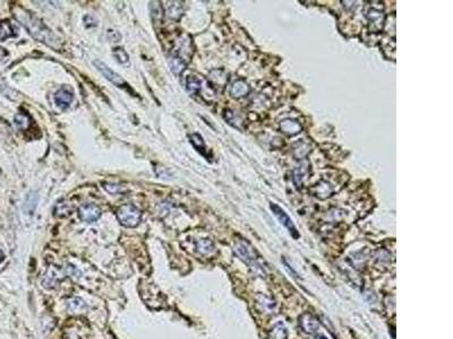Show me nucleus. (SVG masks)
<instances>
[{
  "label": "nucleus",
  "instance_id": "nucleus-31",
  "mask_svg": "<svg viewBox=\"0 0 453 339\" xmlns=\"http://www.w3.org/2000/svg\"><path fill=\"white\" fill-rule=\"evenodd\" d=\"M3 258H5V256H3V252H2V250L0 249V263H2Z\"/></svg>",
  "mask_w": 453,
  "mask_h": 339
},
{
  "label": "nucleus",
  "instance_id": "nucleus-32",
  "mask_svg": "<svg viewBox=\"0 0 453 339\" xmlns=\"http://www.w3.org/2000/svg\"><path fill=\"white\" fill-rule=\"evenodd\" d=\"M319 339H327V338H325V337H324V336H321V337H320Z\"/></svg>",
  "mask_w": 453,
  "mask_h": 339
},
{
  "label": "nucleus",
  "instance_id": "nucleus-26",
  "mask_svg": "<svg viewBox=\"0 0 453 339\" xmlns=\"http://www.w3.org/2000/svg\"><path fill=\"white\" fill-rule=\"evenodd\" d=\"M210 79H211L215 85L222 86V85L227 83V75L223 71H214L210 73Z\"/></svg>",
  "mask_w": 453,
  "mask_h": 339
},
{
  "label": "nucleus",
  "instance_id": "nucleus-16",
  "mask_svg": "<svg viewBox=\"0 0 453 339\" xmlns=\"http://www.w3.org/2000/svg\"><path fill=\"white\" fill-rule=\"evenodd\" d=\"M16 28L13 26V24L9 21L6 20L0 22V40L1 41H6L9 38H16Z\"/></svg>",
  "mask_w": 453,
  "mask_h": 339
},
{
  "label": "nucleus",
  "instance_id": "nucleus-17",
  "mask_svg": "<svg viewBox=\"0 0 453 339\" xmlns=\"http://www.w3.org/2000/svg\"><path fill=\"white\" fill-rule=\"evenodd\" d=\"M67 309L72 315H79V313H84L87 311V305L85 302L80 300V298H71L67 301Z\"/></svg>",
  "mask_w": 453,
  "mask_h": 339
},
{
  "label": "nucleus",
  "instance_id": "nucleus-9",
  "mask_svg": "<svg viewBox=\"0 0 453 339\" xmlns=\"http://www.w3.org/2000/svg\"><path fill=\"white\" fill-rule=\"evenodd\" d=\"M309 172H311V165H309V162L306 160H303L293 170V180L294 186H296L297 188H301L303 183L305 182V180L308 178Z\"/></svg>",
  "mask_w": 453,
  "mask_h": 339
},
{
  "label": "nucleus",
  "instance_id": "nucleus-7",
  "mask_svg": "<svg viewBox=\"0 0 453 339\" xmlns=\"http://www.w3.org/2000/svg\"><path fill=\"white\" fill-rule=\"evenodd\" d=\"M74 99V92L69 86H62L54 94V102L58 108L61 110H67L71 106Z\"/></svg>",
  "mask_w": 453,
  "mask_h": 339
},
{
  "label": "nucleus",
  "instance_id": "nucleus-13",
  "mask_svg": "<svg viewBox=\"0 0 453 339\" xmlns=\"http://www.w3.org/2000/svg\"><path fill=\"white\" fill-rule=\"evenodd\" d=\"M280 129L283 134L288 136H294L301 131V124L298 120L285 119L280 122Z\"/></svg>",
  "mask_w": 453,
  "mask_h": 339
},
{
  "label": "nucleus",
  "instance_id": "nucleus-18",
  "mask_svg": "<svg viewBox=\"0 0 453 339\" xmlns=\"http://www.w3.org/2000/svg\"><path fill=\"white\" fill-rule=\"evenodd\" d=\"M0 93L5 97L12 99V101H16V99L20 98V93L13 90L12 87H9L8 84H7L5 82V79L1 77V75H0Z\"/></svg>",
  "mask_w": 453,
  "mask_h": 339
},
{
  "label": "nucleus",
  "instance_id": "nucleus-25",
  "mask_svg": "<svg viewBox=\"0 0 453 339\" xmlns=\"http://www.w3.org/2000/svg\"><path fill=\"white\" fill-rule=\"evenodd\" d=\"M268 339H287V329L282 323H278L270 333Z\"/></svg>",
  "mask_w": 453,
  "mask_h": 339
},
{
  "label": "nucleus",
  "instance_id": "nucleus-28",
  "mask_svg": "<svg viewBox=\"0 0 453 339\" xmlns=\"http://www.w3.org/2000/svg\"><path fill=\"white\" fill-rule=\"evenodd\" d=\"M103 188H105L109 194H112L124 193V190H125L123 187L119 186V184H112V183H105L103 184Z\"/></svg>",
  "mask_w": 453,
  "mask_h": 339
},
{
  "label": "nucleus",
  "instance_id": "nucleus-30",
  "mask_svg": "<svg viewBox=\"0 0 453 339\" xmlns=\"http://www.w3.org/2000/svg\"><path fill=\"white\" fill-rule=\"evenodd\" d=\"M84 23H85L86 27H93L98 25V21L91 15H86V16H84Z\"/></svg>",
  "mask_w": 453,
  "mask_h": 339
},
{
  "label": "nucleus",
  "instance_id": "nucleus-21",
  "mask_svg": "<svg viewBox=\"0 0 453 339\" xmlns=\"http://www.w3.org/2000/svg\"><path fill=\"white\" fill-rule=\"evenodd\" d=\"M169 66H170L171 72L174 73L176 76H179V75H182L184 71H185L186 62L184 61L183 59H180L179 57L174 56L170 58V60H169Z\"/></svg>",
  "mask_w": 453,
  "mask_h": 339
},
{
  "label": "nucleus",
  "instance_id": "nucleus-11",
  "mask_svg": "<svg viewBox=\"0 0 453 339\" xmlns=\"http://www.w3.org/2000/svg\"><path fill=\"white\" fill-rule=\"evenodd\" d=\"M337 189L332 183L326 181V180H321L319 183H316L314 187L311 188V193L314 194L315 197H319L320 199H325L332 196L333 193H336Z\"/></svg>",
  "mask_w": 453,
  "mask_h": 339
},
{
  "label": "nucleus",
  "instance_id": "nucleus-1",
  "mask_svg": "<svg viewBox=\"0 0 453 339\" xmlns=\"http://www.w3.org/2000/svg\"><path fill=\"white\" fill-rule=\"evenodd\" d=\"M14 16L27 28L29 34L38 40V41L47 44L48 47L53 48L56 50L60 48V40L53 34L49 27L44 25L41 20H39L38 17L34 16L32 13H29L28 10L17 6L14 8Z\"/></svg>",
  "mask_w": 453,
  "mask_h": 339
},
{
  "label": "nucleus",
  "instance_id": "nucleus-8",
  "mask_svg": "<svg viewBox=\"0 0 453 339\" xmlns=\"http://www.w3.org/2000/svg\"><path fill=\"white\" fill-rule=\"evenodd\" d=\"M64 274L57 266H50L42 278V284L46 289H54L59 282L62 281Z\"/></svg>",
  "mask_w": 453,
  "mask_h": 339
},
{
  "label": "nucleus",
  "instance_id": "nucleus-12",
  "mask_svg": "<svg viewBox=\"0 0 453 339\" xmlns=\"http://www.w3.org/2000/svg\"><path fill=\"white\" fill-rule=\"evenodd\" d=\"M300 327L305 333L314 334L319 330L320 323L319 320L314 315H309V313H305L300 318Z\"/></svg>",
  "mask_w": 453,
  "mask_h": 339
},
{
  "label": "nucleus",
  "instance_id": "nucleus-23",
  "mask_svg": "<svg viewBox=\"0 0 453 339\" xmlns=\"http://www.w3.org/2000/svg\"><path fill=\"white\" fill-rule=\"evenodd\" d=\"M196 248L197 251L202 254H210L214 251V245H213L212 241L209 240V239H202V240L197 241Z\"/></svg>",
  "mask_w": 453,
  "mask_h": 339
},
{
  "label": "nucleus",
  "instance_id": "nucleus-19",
  "mask_svg": "<svg viewBox=\"0 0 453 339\" xmlns=\"http://www.w3.org/2000/svg\"><path fill=\"white\" fill-rule=\"evenodd\" d=\"M74 211V206L68 201L58 202L54 207V215L57 217H67L71 215Z\"/></svg>",
  "mask_w": 453,
  "mask_h": 339
},
{
  "label": "nucleus",
  "instance_id": "nucleus-27",
  "mask_svg": "<svg viewBox=\"0 0 453 339\" xmlns=\"http://www.w3.org/2000/svg\"><path fill=\"white\" fill-rule=\"evenodd\" d=\"M113 56L116 57L120 64H127L130 61V57H128L127 52L124 49H121V48H117V49L113 50Z\"/></svg>",
  "mask_w": 453,
  "mask_h": 339
},
{
  "label": "nucleus",
  "instance_id": "nucleus-14",
  "mask_svg": "<svg viewBox=\"0 0 453 339\" xmlns=\"http://www.w3.org/2000/svg\"><path fill=\"white\" fill-rule=\"evenodd\" d=\"M184 6L182 1H169L164 6V14L171 20H179L183 16Z\"/></svg>",
  "mask_w": 453,
  "mask_h": 339
},
{
  "label": "nucleus",
  "instance_id": "nucleus-29",
  "mask_svg": "<svg viewBox=\"0 0 453 339\" xmlns=\"http://www.w3.org/2000/svg\"><path fill=\"white\" fill-rule=\"evenodd\" d=\"M150 5H151V14H152V17L154 18V20H156V17H158V20L161 21L162 12H161L160 2L153 1V2H151Z\"/></svg>",
  "mask_w": 453,
  "mask_h": 339
},
{
  "label": "nucleus",
  "instance_id": "nucleus-4",
  "mask_svg": "<svg viewBox=\"0 0 453 339\" xmlns=\"http://www.w3.org/2000/svg\"><path fill=\"white\" fill-rule=\"evenodd\" d=\"M93 64L95 67L98 68V71L100 72L107 79L110 80L112 84H115L116 86L120 87V88H126L128 86L126 82H125V80L121 78L117 73L113 72L112 69H110L108 66L105 64V62H102L101 60H94Z\"/></svg>",
  "mask_w": 453,
  "mask_h": 339
},
{
  "label": "nucleus",
  "instance_id": "nucleus-2",
  "mask_svg": "<svg viewBox=\"0 0 453 339\" xmlns=\"http://www.w3.org/2000/svg\"><path fill=\"white\" fill-rule=\"evenodd\" d=\"M235 252L237 253L250 268L254 269L255 272H260L261 275H265V267L263 260L261 259V257L247 242H238L237 244L235 245Z\"/></svg>",
  "mask_w": 453,
  "mask_h": 339
},
{
  "label": "nucleus",
  "instance_id": "nucleus-10",
  "mask_svg": "<svg viewBox=\"0 0 453 339\" xmlns=\"http://www.w3.org/2000/svg\"><path fill=\"white\" fill-rule=\"evenodd\" d=\"M367 20L368 24H370V31L373 33H380L383 26H384V20L385 16L383 12L378 9H371L367 13Z\"/></svg>",
  "mask_w": 453,
  "mask_h": 339
},
{
  "label": "nucleus",
  "instance_id": "nucleus-5",
  "mask_svg": "<svg viewBox=\"0 0 453 339\" xmlns=\"http://www.w3.org/2000/svg\"><path fill=\"white\" fill-rule=\"evenodd\" d=\"M270 208H271V211L274 213V215L278 217V219L280 220V222H281L283 225H285L287 228H288L290 233H292L293 237L294 239H298L299 238V233H298V231H297V228L296 226L293 225V220L292 218H290V217L287 215V213L283 211V209L280 207V206H278L277 204H274V202H271L270 204Z\"/></svg>",
  "mask_w": 453,
  "mask_h": 339
},
{
  "label": "nucleus",
  "instance_id": "nucleus-24",
  "mask_svg": "<svg viewBox=\"0 0 453 339\" xmlns=\"http://www.w3.org/2000/svg\"><path fill=\"white\" fill-rule=\"evenodd\" d=\"M189 139H190V142H191V144H193V146L195 147V148H196L201 154H203V155H205L206 146H205V143L203 141V138H202L198 134H193V135L189 136Z\"/></svg>",
  "mask_w": 453,
  "mask_h": 339
},
{
  "label": "nucleus",
  "instance_id": "nucleus-6",
  "mask_svg": "<svg viewBox=\"0 0 453 339\" xmlns=\"http://www.w3.org/2000/svg\"><path fill=\"white\" fill-rule=\"evenodd\" d=\"M79 216L83 222H86V223L97 222L101 216V209L99 208L97 205H93V204L82 205L79 208Z\"/></svg>",
  "mask_w": 453,
  "mask_h": 339
},
{
  "label": "nucleus",
  "instance_id": "nucleus-22",
  "mask_svg": "<svg viewBox=\"0 0 453 339\" xmlns=\"http://www.w3.org/2000/svg\"><path fill=\"white\" fill-rule=\"evenodd\" d=\"M201 80L197 78L196 76H188L186 79V88L191 95L198 94V92L201 91Z\"/></svg>",
  "mask_w": 453,
  "mask_h": 339
},
{
  "label": "nucleus",
  "instance_id": "nucleus-20",
  "mask_svg": "<svg viewBox=\"0 0 453 339\" xmlns=\"http://www.w3.org/2000/svg\"><path fill=\"white\" fill-rule=\"evenodd\" d=\"M14 122L16 124V127L20 129V130H27L31 126L32 120L29 118L28 114L24 113V112H20L17 113L16 116L14 118Z\"/></svg>",
  "mask_w": 453,
  "mask_h": 339
},
{
  "label": "nucleus",
  "instance_id": "nucleus-15",
  "mask_svg": "<svg viewBox=\"0 0 453 339\" xmlns=\"http://www.w3.org/2000/svg\"><path fill=\"white\" fill-rule=\"evenodd\" d=\"M250 87L249 85L245 82V80H236L233 84V86L230 88V95L236 98H240L246 97L249 93Z\"/></svg>",
  "mask_w": 453,
  "mask_h": 339
},
{
  "label": "nucleus",
  "instance_id": "nucleus-3",
  "mask_svg": "<svg viewBox=\"0 0 453 339\" xmlns=\"http://www.w3.org/2000/svg\"><path fill=\"white\" fill-rule=\"evenodd\" d=\"M117 218L121 225L126 227H135L141 222L142 213L134 205H124L117 211Z\"/></svg>",
  "mask_w": 453,
  "mask_h": 339
}]
</instances>
